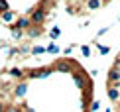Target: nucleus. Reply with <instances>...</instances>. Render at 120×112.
<instances>
[{
	"label": "nucleus",
	"mask_w": 120,
	"mask_h": 112,
	"mask_svg": "<svg viewBox=\"0 0 120 112\" xmlns=\"http://www.w3.org/2000/svg\"><path fill=\"white\" fill-rule=\"evenodd\" d=\"M108 98H110V100H118V90L116 89H110V90H108Z\"/></svg>",
	"instance_id": "nucleus-1"
},
{
	"label": "nucleus",
	"mask_w": 120,
	"mask_h": 112,
	"mask_svg": "<svg viewBox=\"0 0 120 112\" xmlns=\"http://www.w3.org/2000/svg\"><path fill=\"white\" fill-rule=\"evenodd\" d=\"M8 112H20V110H18V108H10Z\"/></svg>",
	"instance_id": "nucleus-2"
},
{
	"label": "nucleus",
	"mask_w": 120,
	"mask_h": 112,
	"mask_svg": "<svg viewBox=\"0 0 120 112\" xmlns=\"http://www.w3.org/2000/svg\"><path fill=\"white\" fill-rule=\"evenodd\" d=\"M0 112H4V104L2 102H0Z\"/></svg>",
	"instance_id": "nucleus-3"
},
{
	"label": "nucleus",
	"mask_w": 120,
	"mask_h": 112,
	"mask_svg": "<svg viewBox=\"0 0 120 112\" xmlns=\"http://www.w3.org/2000/svg\"><path fill=\"white\" fill-rule=\"evenodd\" d=\"M118 108H120V104H118Z\"/></svg>",
	"instance_id": "nucleus-4"
}]
</instances>
